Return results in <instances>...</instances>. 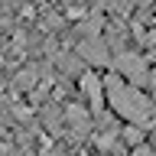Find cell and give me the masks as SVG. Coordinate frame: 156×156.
Listing matches in <instances>:
<instances>
[{
  "label": "cell",
  "instance_id": "6da1fadb",
  "mask_svg": "<svg viewBox=\"0 0 156 156\" xmlns=\"http://www.w3.org/2000/svg\"><path fill=\"white\" fill-rule=\"evenodd\" d=\"M107 91H111V104H114L124 117H130V120H146L150 111H153V104H150L140 91L124 88L117 78H107Z\"/></svg>",
  "mask_w": 156,
  "mask_h": 156
},
{
  "label": "cell",
  "instance_id": "7a4b0ae2",
  "mask_svg": "<svg viewBox=\"0 0 156 156\" xmlns=\"http://www.w3.org/2000/svg\"><path fill=\"white\" fill-rule=\"evenodd\" d=\"M117 65L124 68L127 75L133 78V81H143V75H146L143 62H140V58H136V55H120V58H117Z\"/></svg>",
  "mask_w": 156,
  "mask_h": 156
},
{
  "label": "cell",
  "instance_id": "3957f363",
  "mask_svg": "<svg viewBox=\"0 0 156 156\" xmlns=\"http://www.w3.org/2000/svg\"><path fill=\"white\" fill-rule=\"evenodd\" d=\"M81 52H85L91 62H104V58H107V55H101V42H85V46H81Z\"/></svg>",
  "mask_w": 156,
  "mask_h": 156
}]
</instances>
